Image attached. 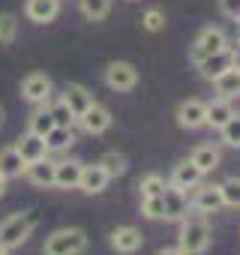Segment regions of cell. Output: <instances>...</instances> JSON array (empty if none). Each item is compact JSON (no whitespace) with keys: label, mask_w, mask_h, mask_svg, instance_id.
Segmentation results:
<instances>
[{"label":"cell","mask_w":240,"mask_h":255,"mask_svg":"<svg viewBox=\"0 0 240 255\" xmlns=\"http://www.w3.org/2000/svg\"><path fill=\"white\" fill-rule=\"evenodd\" d=\"M36 222H39V216H36L33 210H24V213H12V216H6L3 222H0V246H3V249H15V246H21V243L33 234Z\"/></svg>","instance_id":"1"},{"label":"cell","mask_w":240,"mask_h":255,"mask_svg":"<svg viewBox=\"0 0 240 255\" xmlns=\"http://www.w3.org/2000/svg\"><path fill=\"white\" fill-rule=\"evenodd\" d=\"M177 246L186 252V255H201L207 246H210V225L204 219H183L180 225V240Z\"/></svg>","instance_id":"2"},{"label":"cell","mask_w":240,"mask_h":255,"mask_svg":"<svg viewBox=\"0 0 240 255\" xmlns=\"http://www.w3.org/2000/svg\"><path fill=\"white\" fill-rule=\"evenodd\" d=\"M87 246V234L81 228H57L45 240V255H78Z\"/></svg>","instance_id":"3"},{"label":"cell","mask_w":240,"mask_h":255,"mask_svg":"<svg viewBox=\"0 0 240 255\" xmlns=\"http://www.w3.org/2000/svg\"><path fill=\"white\" fill-rule=\"evenodd\" d=\"M105 84L111 90H117V93H126V90H132L138 84V69L132 63H126V60H114L105 69Z\"/></svg>","instance_id":"4"},{"label":"cell","mask_w":240,"mask_h":255,"mask_svg":"<svg viewBox=\"0 0 240 255\" xmlns=\"http://www.w3.org/2000/svg\"><path fill=\"white\" fill-rule=\"evenodd\" d=\"M234 66H237V54H234L231 48H222V51L207 54V57L198 60V72H201L207 81H216L222 72H228V69H234Z\"/></svg>","instance_id":"5"},{"label":"cell","mask_w":240,"mask_h":255,"mask_svg":"<svg viewBox=\"0 0 240 255\" xmlns=\"http://www.w3.org/2000/svg\"><path fill=\"white\" fill-rule=\"evenodd\" d=\"M222 48H228V39H225V33H222L219 27H207V30H201V36L195 39L192 60L198 63L201 57H207V54H216V51H222Z\"/></svg>","instance_id":"6"},{"label":"cell","mask_w":240,"mask_h":255,"mask_svg":"<svg viewBox=\"0 0 240 255\" xmlns=\"http://www.w3.org/2000/svg\"><path fill=\"white\" fill-rule=\"evenodd\" d=\"M141 243H144V237H141V231L132 228V225H120V228L111 231V249L120 252V255H132V252H138Z\"/></svg>","instance_id":"7"},{"label":"cell","mask_w":240,"mask_h":255,"mask_svg":"<svg viewBox=\"0 0 240 255\" xmlns=\"http://www.w3.org/2000/svg\"><path fill=\"white\" fill-rule=\"evenodd\" d=\"M21 93H24V99L33 102V105L51 99V78H48L45 72H30V75L21 81Z\"/></svg>","instance_id":"8"},{"label":"cell","mask_w":240,"mask_h":255,"mask_svg":"<svg viewBox=\"0 0 240 255\" xmlns=\"http://www.w3.org/2000/svg\"><path fill=\"white\" fill-rule=\"evenodd\" d=\"M78 123H81V129H84L87 135H99V132H105L108 126H111V111H108L105 105L93 102V105L78 117Z\"/></svg>","instance_id":"9"},{"label":"cell","mask_w":240,"mask_h":255,"mask_svg":"<svg viewBox=\"0 0 240 255\" xmlns=\"http://www.w3.org/2000/svg\"><path fill=\"white\" fill-rule=\"evenodd\" d=\"M177 120L186 129H198V126H207V102L201 99H186L177 108Z\"/></svg>","instance_id":"10"},{"label":"cell","mask_w":240,"mask_h":255,"mask_svg":"<svg viewBox=\"0 0 240 255\" xmlns=\"http://www.w3.org/2000/svg\"><path fill=\"white\" fill-rule=\"evenodd\" d=\"M60 99L69 105V111L75 114V120H78V117H81V114L96 102V99H93V93H90L84 84H66V90H63V96H60Z\"/></svg>","instance_id":"11"},{"label":"cell","mask_w":240,"mask_h":255,"mask_svg":"<svg viewBox=\"0 0 240 255\" xmlns=\"http://www.w3.org/2000/svg\"><path fill=\"white\" fill-rule=\"evenodd\" d=\"M162 207H165V219H183L186 216V207H189V201H186V192L180 189V186H165L162 189Z\"/></svg>","instance_id":"12"},{"label":"cell","mask_w":240,"mask_h":255,"mask_svg":"<svg viewBox=\"0 0 240 255\" xmlns=\"http://www.w3.org/2000/svg\"><path fill=\"white\" fill-rule=\"evenodd\" d=\"M81 171H84V162H78V159L57 162V165H54V186H60V189H75L78 180H81Z\"/></svg>","instance_id":"13"},{"label":"cell","mask_w":240,"mask_h":255,"mask_svg":"<svg viewBox=\"0 0 240 255\" xmlns=\"http://www.w3.org/2000/svg\"><path fill=\"white\" fill-rule=\"evenodd\" d=\"M15 150L21 153V159H24V165H30V162H36V159H42V156L48 153V147H45V138H42V135H33V132H27V135H21V138L15 141Z\"/></svg>","instance_id":"14"},{"label":"cell","mask_w":240,"mask_h":255,"mask_svg":"<svg viewBox=\"0 0 240 255\" xmlns=\"http://www.w3.org/2000/svg\"><path fill=\"white\" fill-rule=\"evenodd\" d=\"M108 171L96 162V165H84V171H81V180H78V189H84L87 195H96V192H102L105 186H108Z\"/></svg>","instance_id":"15"},{"label":"cell","mask_w":240,"mask_h":255,"mask_svg":"<svg viewBox=\"0 0 240 255\" xmlns=\"http://www.w3.org/2000/svg\"><path fill=\"white\" fill-rule=\"evenodd\" d=\"M27 18L36 21V24H48L57 18L60 12V0H27V6H24Z\"/></svg>","instance_id":"16"},{"label":"cell","mask_w":240,"mask_h":255,"mask_svg":"<svg viewBox=\"0 0 240 255\" xmlns=\"http://www.w3.org/2000/svg\"><path fill=\"white\" fill-rule=\"evenodd\" d=\"M54 165L57 162H51V159H36V162H30L27 168H24V174H27V180L33 183V186H54Z\"/></svg>","instance_id":"17"},{"label":"cell","mask_w":240,"mask_h":255,"mask_svg":"<svg viewBox=\"0 0 240 255\" xmlns=\"http://www.w3.org/2000/svg\"><path fill=\"white\" fill-rule=\"evenodd\" d=\"M192 207L198 213H216L219 207H225L222 204V189L219 186H201L195 192V198H192Z\"/></svg>","instance_id":"18"},{"label":"cell","mask_w":240,"mask_h":255,"mask_svg":"<svg viewBox=\"0 0 240 255\" xmlns=\"http://www.w3.org/2000/svg\"><path fill=\"white\" fill-rule=\"evenodd\" d=\"M24 168H27V165H24L21 153L15 150V144L0 150V177H6V180H12V177H21V174H24Z\"/></svg>","instance_id":"19"},{"label":"cell","mask_w":240,"mask_h":255,"mask_svg":"<svg viewBox=\"0 0 240 255\" xmlns=\"http://www.w3.org/2000/svg\"><path fill=\"white\" fill-rule=\"evenodd\" d=\"M204 174H201V168L192 162V159H183V162H177L174 165V174H171V183L174 186H180V189H189V186H198V180H201Z\"/></svg>","instance_id":"20"},{"label":"cell","mask_w":240,"mask_h":255,"mask_svg":"<svg viewBox=\"0 0 240 255\" xmlns=\"http://www.w3.org/2000/svg\"><path fill=\"white\" fill-rule=\"evenodd\" d=\"M237 111H234V105H231V99H216V102H210L207 105V126H213V129H222V126L234 117Z\"/></svg>","instance_id":"21"},{"label":"cell","mask_w":240,"mask_h":255,"mask_svg":"<svg viewBox=\"0 0 240 255\" xmlns=\"http://www.w3.org/2000/svg\"><path fill=\"white\" fill-rule=\"evenodd\" d=\"M213 84H216V93H219L222 99H234V96H240V63H237L234 69L222 72Z\"/></svg>","instance_id":"22"},{"label":"cell","mask_w":240,"mask_h":255,"mask_svg":"<svg viewBox=\"0 0 240 255\" xmlns=\"http://www.w3.org/2000/svg\"><path fill=\"white\" fill-rule=\"evenodd\" d=\"M198 168H201V174H207V171H213V168H219V150L213 147V144H201V147H195L192 150V156H189Z\"/></svg>","instance_id":"23"},{"label":"cell","mask_w":240,"mask_h":255,"mask_svg":"<svg viewBox=\"0 0 240 255\" xmlns=\"http://www.w3.org/2000/svg\"><path fill=\"white\" fill-rule=\"evenodd\" d=\"M72 141H75L72 126H54V129L45 135V147H48V150H66Z\"/></svg>","instance_id":"24"},{"label":"cell","mask_w":240,"mask_h":255,"mask_svg":"<svg viewBox=\"0 0 240 255\" xmlns=\"http://www.w3.org/2000/svg\"><path fill=\"white\" fill-rule=\"evenodd\" d=\"M78 9L87 21H102L111 9V0H78Z\"/></svg>","instance_id":"25"},{"label":"cell","mask_w":240,"mask_h":255,"mask_svg":"<svg viewBox=\"0 0 240 255\" xmlns=\"http://www.w3.org/2000/svg\"><path fill=\"white\" fill-rule=\"evenodd\" d=\"M54 126H57V123H54L51 111H48V108H42V111H33V117H30V129H27V132H33V135H42V138H45V135L54 129Z\"/></svg>","instance_id":"26"},{"label":"cell","mask_w":240,"mask_h":255,"mask_svg":"<svg viewBox=\"0 0 240 255\" xmlns=\"http://www.w3.org/2000/svg\"><path fill=\"white\" fill-rule=\"evenodd\" d=\"M219 189H222V204L225 207H240V177H228Z\"/></svg>","instance_id":"27"},{"label":"cell","mask_w":240,"mask_h":255,"mask_svg":"<svg viewBox=\"0 0 240 255\" xmlns=\"http://www.w3.org/2000/svg\"><path fill=\"white\" fill-rule=\"evenodd\" d=\"M18 33V18L12 12H3L0 15V45H9Z\"/></svg>","instance_id":"28"},{"label":"cell","mask_w":240,"mask_h":255,"mask_svg":"<svg viewBox=\"0 0 240 255\" xmlns=\"http://www.w3.org/2000/svg\"><path fill=\"white\" fill-rule=\"evenodd\" d=\"M99 165L108 171V177H120V174L126 171V159L120 156V153H114V150H111V153H105V156L99 159Z\"/></svg>","instance_id":"29"},{"label":"cell","mask_w":240,"mask_h":255,"mask_svg":"<svg viewBox=\"0 0 240 255\" xmlns=\"http://www.w3.org/2000/svg\"><path fill=\"white\" fill-rule=\"evenodd\" d=\"M138 189H141V198H147V195H162L165 177H162V174H147V177H141Z\"/></svg>","instance_id":"30"},{"label":"cell","mask_w":240,"mask_h":255,"mask_svg":"<svg viewBox=\"0 0 240 255\" xmlns=\"http://www.w3.org/2000/svg\"><path fill=\"white\" fill-rule=\"evenodd\" d=\"M141 213H144L147 219H165L162 195H147V198H141Z\"/></svg>","instance_id":"31"},{"label":"cell","mask_w":240,"mask_h":255,"mask_svg":"<svg viewBox=\"0 0 240 255\" xmlns=\"http://www.w3.org/2000/svg\"><path fill=\"white\" fill-rule=\"evenodd\" d=\"M219 132H222V141H225L228 147H240V114H234Z\"/></svg>","instance_id":"32"},{"label":"cell","mask_w":240,"mask_h":255,"mask_svg":"<svg viewBox=\"0 0 240 255\" xmlns=\"http://www.w3.org/2000/svg\"><path fill=\"white\" fill-rule=\"evenodd\" d=\"M48 111H51V117H54V123H57V126H72V123H75V114L69 111V105H66L63 99H57Z\"/></svg>","instance_id":"33"},{"label":"cell","mask_w":240,"mask_h":255,"mask_svg":"<svg viewBox=\"0 0 240 255\" xmlns=\"http://www.w3.org/2000/svg\"><path fill=\"white\" fill-rule=\"evenodd\" d=\"M141 24H144V30L156 33V30H162V27H165V12H162V9H147V12H144V18H141Z\"/></svg>","instance_id":"34"},{"label":"cell","mask_w":240,"mask_h":255,"mask_svg":"<svg viewBox=\"0 0 240 255\" xmlns=\"http://www.w3.org/2000/svg\"><path fill=\"white\" fill-rule=\"evenodd\" d=\"M219 9H222V15L240 21V0H219Z\"/></svg>","instance_id":"35"},{"label":"cell","mask_w":240,"mask_h":255,"mask_svg":"<svg viewBox=\"0 0 240 255\" xmlns=\"http://www.w3.org/2000/svg\"><path fill=\"white\" fill-rule=\"evenodd\" d=\"M156 255H186V252H183L180 246H168V249H159Z\"/></svg>","instance_id":"36"},{"label":"cell","mask_w":240,"mask_h":255,"mask_svg":"<svg viewBox=\"0 0 240 255\" xmlns=\"http://www.w3.org/2000/svg\"><path fill=\"white\" fill-rule=\"evenodd\" d=\"M3 192H6V177H0V198H3Z\"/></svg>","instance_id":"37"},{"label":"cell","mask_w":240,"mask_h":255,"mask_svg":"<svg viewBox=\"0 0 240 255\" xmlns=\"http://www.w3.org/2000/svg\"><path fill=\"white\" fill-rule=\"evenodd\" d=\"M3 120H6V111H3V105H0V126H3Z\"/></svg>","instance_id":"38"},{"label":"cell","mask_w":240,"mask_h":255,"mask_svg":"<svg viewBox=\"0 0 240 255\" xmlns=\"http://www.w3.org/2000/svg\"><path fill=\"white\" fill-rule=\"evenodd\" d=\"M0 252H6V249H3V246H0Z\"/></svg>","instance_id":"39"},{"label":"cell","mask_w":240,"mask_h":255,"mask_svg":"<svg viewBox=\"0 0 240 255\" xmlns=\"http://www.w3.org/2000/svg\"><path fill=\"white\" fill-rule=\"evenodd\" d=\"M0 255H6V252H0Z\"/></svg>","instance_id":"40"}]
</instances>
